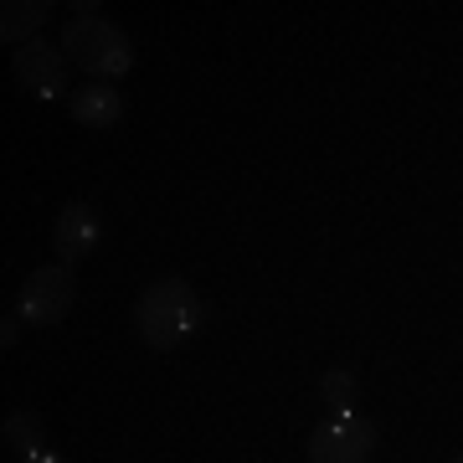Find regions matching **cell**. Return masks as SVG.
Returning a JSON list of instances; mask_svg holds the SVG:
<instances>
[{"mask_svg":"<svg viewBox=\"0 0 463 463\" xmlns=\"http://www.w3.org/2000/svg\"><path fill=\"white\" fill-rule=\"evenodd\" d=\"M201 325V298L185 279H160L149 283L134 304V330L149 350H175L185 345Z\"/></svg>","mask_w":463,"mask_h":463,"instance_id":"obj_1","label":"cell"},{"mask_svg":"<svg viewBox=\"0 0 463 463\" xmlns=\"http://www.w3.org/2000/svg\"><path fill=\"white\" fill-rule=\"evenodd\" d=\"M57 47H62V57L72 67H83L88 83H118L134 67L129 36L103 16H72L62 26V42H57Z\"/></svg>","mask_w":463,"mask_h":463,"instance_id":"obj_2","label":"cell"},{"mask_svg":"<svg viewBox=\"0 0 463 463\" xmlns=\"http://www.w3.org/2000/svg\"><path fill=\"white\" fill-rule=\"evenodd\" d=\"M72 298H78V279H72V268H67V263H47V268H36L32 279L21 283L16 315L26 319V325H57V319H67Z\"/></svg>","mask_w":463,"mask_h":463,"instance_id":"obj_3","label":"cell"},{"mask_svg":"<svg viewBox=\"0 0 463 463\" xmlns=\"http://www.w3.org/2000/svg\"><path fill=\"white\" fill-rule=\"evenodd\" d=\"M376 428L355 412H330L309 438V463H371Z\"/></svg>","mask_w":463,"mask_h":463,"instance_id":"obj_4","label":"cell"},{"mask_svg":"<svg viewBox=\"0 0 463 463\" xmlns=\"http://www.w3.org/2000/svg\"><path fill=\"white\" fill-rule=\"evenodd\" d=\"M67 57H62V47H52V42H26V47H16L11 52V72H16V83L26 88V93H36V99H62L67 93Z\"/></svg>","mask_w":463,"mask_h":463,"instance_id":"obj_5","label":"cell"},{"mask_svg":"<svg viewBox=\"0 0 463 463\" xmlns=\"http://www.w3.org/2000/svg\"><path fill=\"white\" fill-rule=\"evenodd\" d=\"M52 248L62 258L67 268L88 258V252L99 248V212L88 206V201H67L62 212H57V227H52Z\"/></svg>","mask_w":463,"mask_h":463,"instance_id":"obj_6","label":"cell"},{"mask_svg":"<svg viewBox=\"0 0 463 463\" xmlns=\"http://www.w3.org/2000/svg\"><path fill=\"white\" fill-rule=\"evenodd\" d=\"M72 118L88 124V129H114L124 118V93L114 83H83L72 93Z\"/></svg>","mask_w":463,"mask_h":463,"instance_id":"obj_7","label":"cell"},{"mask_svg":"<svg viewBox=\"0 0 463 463\" xmlns=\"http://www.w3.org/2000/svg\"><path fill=\"white\" fill-rule=\"evenodd\" d=\"M47 11H52L47 0H5V5H0V42H5V47H26V42H36Z\"/></svg>","mask_w":463,"mask_h":463,"instance_id":"obj_8","label":"cell"},{"mask_svg":"<svg viewBox=\"0 0 463 463\" xmlns=\"http://www.w3.org/2000/svg\"><path fill=\"white\" fill-rule=\"evenodd\" d=\"M0 438H5V448H11V458H21V463L42 453V422H36V412H5Z\"/></svg>","mask_w":463,"mask_h":463,"instance_id":"obj_9","label":"cell"},{"mask_svg":"<svg viewBox=\"0 0 463 463\" xmlns=\"http://www.w3.org/2000/svg\"><path fill=\"white\" fill-rule=\"evenodd\" d=\"M319 392L330 402V412H350V397H355V376L350 371H330V376L319 381Z\"/></svg>","mask_w":463,"mask_h":463,"instance_id":"obj_10","label":"cell"},{"mask_svg":"<svg viewBox=\"0 0 463 463\" xmlns=\"http://www.w3.org/2000/svg\"><path fill=\"white\" fill-rule=\"evenodd\" d=\"M21 325H26V319H11V315H5V325H0V345H5V350L21 340Z\"/></svg>","mask_w":463,"mask_h":463,"instance_id":"obj_11","label":"cell"},{"mask_svg":"<svg viewBox=\"0 0 463 463\" xmlns=\"http://www.w3.org/2000/svg\"><path fill=\"white\" fill-rule=\"evenodd\" d=\"M26 463H67V458H57L52 448H42V453H36V458H26Z\"/></svg>","mask_w":463,"mask_h":463,"instance_id":"obj_12","label":"cell"},{"mask_svg":"<svg viewBox=\"0 0 463 463\" xmlns=\"http://www.w3.org/2000/svg\"><path fill=\"white\" fill-rule=\"evenodd\" d=\"M458 463H463V458H458Z\"/></svg>","mask_w":463,"mask_h":463,"instance_id":"obj_13","label":"cell"}]
</instances>
